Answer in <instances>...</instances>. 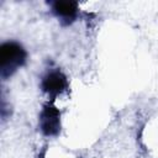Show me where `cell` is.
I'll return each mask as SVG.
<instances>
[{
  "label": "cell",
  "mask_w": 158,
  "mask_h": 158,
  "mask_svg": "<svg viewBox=\"0 0 158 158\" xmlns=\"http://www.w3.org/2000/svg\"><path fill=\"white\" fill-rule=\"evenodd\" d=\"M52 11L60 21H65L67 23H69L77 17L78 5L75 2L69 1H57L53 4Z\"/></svg>",
  "instance_id": "4"
},
{
  "label": "cell",
  "mask_w": 158,
  "mask_h": 158,
  "mask_svg": "<svg viewBox=\"0 0 158 158\" xmlns=\"http://www.w3.org/2000/svg\"><path fill=\"white\" fill-rule=\"evenodd\" d=\"M41 130L47 136H54L59 131V112L53 106H47L42 110L40 117Z\"/></svg>",
  "instance_id": "3"
},
{
  "label": "cell",
  "mask_w": 158,
  "mask_h": 158,
  "mask_svg": "<svg viewBox=\"0 0 158 158\" xmlns=\"http://www.w3.org/2000/svg\"><path fill=\"white\" fill-rule=\"evenodd\" d=\"M25 48L15 41L4 42L0 47V74L4 79L11 77L26 62Z\"/></svg>",
  "instance_id": "1"
},
{
  "label": "cell",
  "mask_w": 158,
  "mask_h": 158,
  "mask_svg": "<svg viewBox=\"0 0 158 158\" xmlns=\"http://www.w3.org/2000/svg\"><path fill=\"white\" fill-rule=\"evenodd\" d=\"M42 89L51 96H57L60 93H63L67 88V80L65 77L59 70H52L48 72L42 78Z\"/></svg>",
  "instance_id": "2"
}]
</instances>
